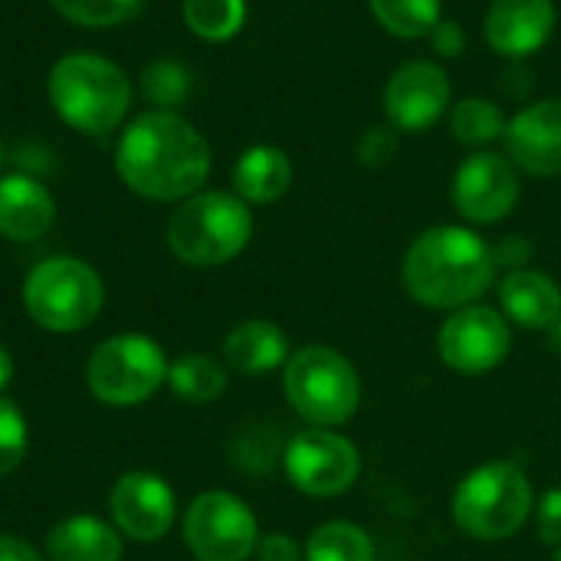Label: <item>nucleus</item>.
<instances>
[{"mask_svg":"<svg viewBox=\"0 0 561 561\" xmlns=\"http://www.w3.org/2000/svg\"><path fill=\"white\" fill-rule=\"evenodd\" d=\"M115 168L148 201H187L210 174V145L187 118L154 108L125 128Z\"/></svg>","mask_w":561,"mask_h":561,"instance_id":"nucleus-1","label":"nucleus"},{"mask_svg":"<svg viewBox=\"0 0 561 561\" xmlns=\"http://www.w3.org/2000/svg\"><path fill=\"white\" fill-rule=\"evenodd\" d=\"M493 247L470 227H431L404 253L401 283L408 296L437 312H457L483 299L496 283Z\"/></svg>","mask_w":561,"mask_h":561,"instance_id":"nucleus-2","label":"nucleus"},{"mask_svg":"<svg viewBox=\"0 0 561 561\" xmlns=\"http://www.w3.org/2000/svg\"><path fill=\"white\" fill-rule=\"evenodd\" d=\"M536 493L526 470L513 460H493L463 477L450 513L463 536L477 542L513 539L533 516Z\"/></svg>","mask_w":561,"mask_h":561,"instance_id":"nucleus-3","label":"nucleus"},{"mask_svg":"<svg viewBox=\"0 0 561 561\" xmlns=\"http://www.w3.org/2000/svg\"><path fill=\"white\" fill-rule=\"evenodd\" d=\"M253 237L247 201L224 191H204L181 201L168 220V247L187 266H224L237 260Z\"/></svg>","mask_w":561,"mask_h":561,"instance_id":"nucleus-4","label":"nucleus"},{"mask_svg":"<svg viewBox=\"0 0 561 561\" xmlns=\"http://www.w3.org/2000/svg\"><path fill=\"white\" fill-rule=\"evenodd\" d=\"M49 99L72 128L85 135H105L125 118L131 105V85L115 62L92 53H76L53 66Z\"/></svg>","mask_w":561,"mask_h":561,"instance_id":"nucleus-5","label":"nucleus"},{"mask_svg":"<svg viewBox=\"0 0 561 561\" xmlns=\"http://www.w3.org/2000/svg\"><path fill=\"white\" fill-rule=\"evenodd\" d=\"M283 391L309 427H342L362 404V378L355 365L329 345L293 352L283 371Z\"/></svg>","mask_w":561,"mask_h":561,"instance_id":"nucleus-6","label":"nucleus"},{"mask_svg":"<svg viewBox=\"0 0 561 561\" xmlns=\"http://www.w3.org/2000/svg\"><path fill=\"white\" fill-rule=\"evenodd\" d=\"M105 289L99 273L76 256H49L36 263L23 283V306L39 329L79 332L102 312Z\"/></svg>","mask_w":561,"mask_h":561,"instance_id":"nucleus-7","label":"nucleus"},{"mask_svg":"<svg viewBox=\"0 0 561 561\" xmlns=\"http://www.w3.org/2000/svg\"><path fill=\"white\" fill-rule=\"evenodd\" d=\"M164 348L148 335H112L105 339L85 368L89 391L108 408L145 404L161 385H168Z\"/></svg>","mask_w":561,"mask_h":561,"instance_id":"nucleus-8","label":"nucleus"},{"mask_svg":"<svg viewBox=\"0 0 561 561\" xmlns=\"http://www.w3.org/2000/svg\"><path fill=\"white\" fill-rule=\"evenodd\" d=\"M283 467L299 493L312 500H335L358 483L362 454L332 427H306L286 440Z\"/></svg>","mask_w":561,"mask_h":561,"instance_id":"nucleus-9","label":"nucleus"},{"mask_svg":"<svg viewBox=\"0 0 561 561\" xmlns=\"http://www.w3.org/2000/svg\"><path fill=\"white\" fill-rule=\"evenodd\" d=\"M184 539L197 561H247L256 552L260 523L240 496L210 490L187 506Z\"/></svg>","mask_w":561,"mask_h":561,"instance_id":"nucleus-10","label":"nucleus"},{"mask_svg":"<svg viewBox=\"0 0 561 561\" xmlns=\"http://www.w3.org/2000/svg\"><path fill=\"white\" fill-rule=\"evenodd\" d=\"M513 348L510 319L483 302L450 312L437 332V352L447 368L460 375H486L506 362Z\"/></svg>","mask_w":561,"mask_h":561,"instance_id":"nucleus-11","label":"nucleus"},{"mask_svg":"<svg viewBox=\"0 0 561 561\" xmlns=\"http://www.w3.org/2000/svg\"><path fill=\"white\" fill-rule=\"evenodd\" d=\"M523 184L519 168L496 151H477L470 154L457 171L450 184V201L470 224H500L510 217L519 204Z\"/></svg>","mask_w":561,"mask_h":561,"instance_id":"nucleus-12","label":"nucleus"},{"mask_svg":"<svg viewBox=\"0 0 561 561\" xmlns=\"http://www.w3.org/2000/svg\"><path fill=\"white\" fill-rule=\"evenodd\" d=\"M450 105V79L431 59H411L385 85V115L394 131L421 135L440 122Z\"/></svg>","mask_w":561,"mask_h":561,"instance_id":"nucleus-13","label":"nucleus"},{"mask_svg":"<svg viewBox=\"0 0 561 561\" xmlns=\"http://www.w3.org/2000/svg\"><path fill=\"white\" fill-rule=\"evenodd\" d=\"M108 510H112L118 536L141 542V546L161 542L171 533L174 516H178L174 490L158 473H145V470L118 477L108 496Z\"/></svg>","mask_w":561,"mask_h":561,"instance_id":"nucleus-14","label":"nucleus"},{"mask_svg":"<svg viewBox=\"0 0 561 561\" xmlns=\"http://www.w3.org/2000/svg\"><path fill=\"white\" fill-rule=\"evenodd\" d=\"M506 158L536 178L561 174V99H542L519 108L503 131Z\"/></svg>","mask_w":561,"mask_h":561,"instance_id":"nucleus-15","label":"nucleus"},{"mask_svg":"<svg viewBox=\"0 0 561 561\" xmlns=\"http://www.w3.org/2000/svg\"><path fill=\"white\" fill-rule=\"evenodd\" d=\"M556 33L552 0H493L486 10V43L506 59L536 56Z\"/></svg>","mask_w":561,"mask_h":561,"instance_id":"nucleus-16","label":"nucleus"},{"mask_svg":"<svg viewBox=\"0 0 561 561\" xmlns=\"http://www.w3.org/2000/svg\"><path fill=\"white\" fill-rule=\"evenodd\" d=\"M500 312L519 329L549 332L561 316V286L542 270H513L500 279Z\"/></svg>","mask_w":561,"mask_h":561,"instance_id":"nucleus-17","label":"nucleus"},{"mask_svg":"<svg viewBox=\"0 0 561 561\" xmlns=\"http://www.w3.org/2000/svg\"><path fill=\"white\" fill-rule=\"evenodd\" d=\"M56 217L49 191L23 174L0 178V233L16 243L39 240Z\"/></svg>","mask_w":561,"mask_h":561,"instance_id":"nucleus-18","label":"nucleus"},{"mask_svg":"<svg viewBox=\"0 0 561 561\" xmlns=\"http://www.w3.org/2000/svg\"><path fill=\"white\" fill-rule=\"evenodd\" d=\"M289 339L276 322L266 319H250L240 322L227 332L224 339V362L247 378L266 375L279 365L289 362Z\"/></svg>","mask_w":561,"mask_h":561,"instance_id":"nucleus-19","label":"nucleus"},{"mask_svg":"<svg viewBox=\"0 0 561 561\" xmlns=\"http://www.w3.org/2000/svg\"><path fill=\"white\" fill-rule=\"evenodd\" d=\"M49 561H122V536L95 516H69L46 536Z\"/></svg>","mask_w":561,"mask_h":561,"instance_id":"nucleus-20","label":"nucleus"},{"mask_svg":"<svg viewBox=\"0 0 561 561\" xmlns=\"http://www.w3.org/2000/svg\"><path fill=\"white\" fill-rule=\"evenodd\" d=\"M293 184V161L276 145H253L233 168L237 197L247 204H273Z\"/></svg>","mask_w":561,"mask_h":561,"instance_id":"nucleus-21","label":"nucleus"},{"mask_svg":"<svg viewBox=\"0 0 561 561\" xmlns=\"http://www.w3.org/2000/svg\"><path fill=\"white\" fill-rule=\"evenodd\" d=\"M168 388L187 404H210L227 388V371L217 358L191 352L168 368Z\"/></svg>","mask_w":561,"mask_h":561,"instance_id":"nucleus-22","label":"nucleus"},{"mask_svg":"<svg viewBox=\"0 0 561 561\" xmlns=\"http://www.w3.org/2000/svg\"><path fill=\"white\" fill-rule=\"evenodd\" d=\"M306 561H375V542L371 536L345 519L325 523L312 529L302 549Z\"/></svg>","mask_w":561,"mask_h":561,"instance_id":"nucleus-23","label":"nucleus"},{"mask_svg":"<svg viewBox=\"0 0 561 561\" xmlns=\"http://www.w3.org/2000/svg\"><path fill=\"white\" fill-rule=\"evenodd\" d=\"M368 7L378 26L401 39H427L434 26L444 20L440 0H368Z\"/></svg>","mask_w":561,"mask_h":561,"instance_id":"nucleus-24","label":"nucleus"},{"mask_svg":"<svg viewBox=\"0 0 561 561\" xmlns=\"http://www.w3.org/2000/svg\"><path fill=\"white\" fill-rule=\"evenodd\" d=\"M503 131H506V115L490 99L467 95L450 112V135L467 148H483V145L503 138Z\"/></svg>","mask_w":561,"mask_h":561,"instance_id":"nucleus-25","label":"nucleus"},{"mask_svg":"<svg viewBox=\"0 0 561 561\" xmlns=\"http://www.w3.org/2000/svg\"><path fill=\"white\" fill-rule=\"evenodd\" d=\"M187 26L210 43L237 36L247 23V0H184Z\"/></svg>","mask_w":561,"mask_h":561,"instance_id":"nucleus-26","label":"nucleus"},{"mask_svg":"<svg viewBox=\"0 0 561 561\" xmlns=\"http://www.w3.org/2000/svg\"><path fill=\"white\" fill-rule=\"evenodd\" d=\"M66 20L79 23V26H118L125 20H131L145 0H49Z\"/></svg>","mask_w":561,"mask_h":561,"instance_id":"nucleus-27","label":"nucleus"},{"mask_svg":"<svg viewBox=\"0 0 561 561\" xmlns=\"http://www.w3.org/2000/svg\"><path fill=\"white\" fill-rule=\"evenodd\" d=\"M191 72L181 66V62H151L141 76V89H145V99L161 105L164 112H171L174 105H181L191 92Z\"/></svg>","mask_w":561,"mask_h":561,"instance_id":"nucleus-28","label":"nucleus"},{"mask_svg":"<svg viewBox=\"0 0 561 561\" xmlns=\"http://www.w3.org/2000/svg\"><path fill=\"white\" fill-rule=\"evenodd\" d=\"M26 417L7 398H0V477L13 473L26 457Z\"/></svg>","mask_w":561,"mask_h":561,"instance_id":"nucleus-29","label":"nucleus"},{"mask_svg":"<svg viewBox=\"0 0 561 561\" xmlns=\"http://www.w3.org/2000/svg\"><path fill=\"white\" fill-rule=\"evenodd\" d=\"M398 154V131L394 128H365V135L358 138V158L368 168H385L391 158Z\"/></svg>","mask_w":561,"mask_h":561,"instance_id":"nucleus-30","label":"nucleus"},{"mask_svg":"<svg viewBox=\"0 0 561 561\" xmlns=\"http://www.w3.org/2000/svg\"><path fill=\"white\" fill-rule=\"evenodd\" d=\"M536 536L552 546L561 549V486L549 490L542 500H539V510H536Z\"/></svg>","mask_w":561,"mask_h":561,"instance_id":"nucleus-31","label":"nucleus"},{"mask_svg":"<svg viewBox=\"0 0 561 561\" xmlns=\"http://www.w3.org/2000/svg\"><path fill=\"white\" fill-rule=\"evenodd\" d=\"M493 260H496V270H526L529 260H533V243L526 237H506L493 247Z\"/></svg>","mask_w":561,"mask_h":561,"instance_id":"nucleus-32","label":"nucleus"},{"mask_svg":"<svg viewBox=\"0 0 561 561\" xmlns=\"http://www.w3.org/2000/svg\"><path fill=\"white\" fill-rule=\"evenodd\" d=\"M253 556L260 561H299L302 559V549L296 546L293 536H286V533H270V536H260Z\"/></svg>","mask_w":561,"mask_h":561,"instance_id":"nucleus-33","label":"nucleus"},{"mask_svg":"<svg viewBox=\"0 0 561 561\" xmlns=\"http://www.w3.org/2000/svg\"><path fill=\"white\" fill-rule=\"evenodd\" d=\"M427 39L434 43V49L440 56H460L467 49V33H463V26L457 20H440Z\"/></svg>","mask_w":561,"mask_h":561,"instance_id":"nucleus-34","label":"nucleus"},{"mask_svg":"<svg viewBox=\"0 0 561 561\" xmlns=\"http://www.w3.org/2000/svg\"><path fill=\"white\" fill-rule=\"evenodd\" d=\"M276 444H279V440H276ZM276 444L256 447V444H253V434H247V437L240 440V447H237V460H240L247 470L263 473V470H270V463L279 457V447H276Z\"/></svg>","mask_w":561,"mask_h":561,"instance_id":"nucleus-35","label":"nucleus"},{"mask_svg":"<svg viewBox=\"0 0 561 561\" xmlns=\"http://www.w3.org/2000/svg\"><path fill=\"white\" fill-rule=\"evenodd\" d=\"M0 561H43V556L16 536H0Z\"/></svg>","mask_w":561,"mask_h":561,"instance_id":"nucleus-36","label":"nucleus"},{"mask_svg":"<svg viewBox=\"0 0 561 561\" xmlns=\"http://www.w3.org/2000/svg\"><path fill=\"white\" fill-rule=\"evenodd\" d=\"M10 378H13V358H10V352L0 345V391L10 385Z\"/></svg>","mask_w":561,"mask_h":561,"instance_id":"nucleus-37","label":"nucleus"},{"mask_svg":"<svg viewBox=\"0 0 561 561\" xmlns=\"http://www.w3.org/2000/svg\"><path fill=\"white\" fill-rule=\"evenodd\" d=\"M549 348L561 355V316L552 322V329H549Z\"/></svg>","mask_w":561,"mask_h":561,"instance_id":"nucleus-38","label":"nucleus"},{"mask_svg":"<svg viewBox=\"0 0 561 561\" xmlns=\"http://www.w3.org/2000/svg\"><path fill=\"white\" fill-rule=\"evenodd\" d=\"M0 158H3V148H0Z\"/></svg>","mask_w":561,"mask_h":561,"instance_id":"nucleus-39","label":"nucleus"},{"mask_svg":"<svg viewBox=\"0 0 561 561\" xmlns=\"http://www.w3.org/2000/svg\"><path fill=\"white\" fill-rule=\"evenodd\" d=\"M559 561H561V549H559Z\"/></svg>","mask_w":561,"mask_h":561,"instance_id":"nucleus-40","label":"nucleus"}]
</instances>
